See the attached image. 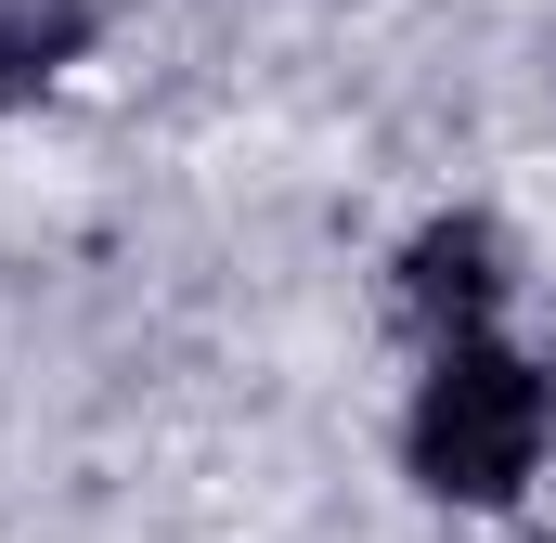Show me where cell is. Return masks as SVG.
Masks as SVG:
<instances>
[{"label": "cell", "mask_w": 556, "mask_h": 543, "mask_svg": "<svg viewBox=\"0 0 556 543\" xmlns=\"http://www.w3.org/2000/svg\"><path fill=\"white\" fill-rule=\"evenodd\" d=\"M544 440H556V376L518 350V337H453L427 350L415 402H402V466H415L427 505H518L544 479Z\"/></svg>", "instance_id": "cell-1"}, {"label": "cell", "mask_w": 556, "mask_h": 543, "mask_svg": "<svg viewBox=\"0 0 556 543\" xmlns=\"http://www.w3.org/2000/svg\"><path fill=\"white\" fill-rule=\"evenodd\" d=\"M518 298V247H505V220L492 207H440L415 247H402V324H415L427 350H453V337H492V311Z\"/></svg>", "instance_id": "cell-2"}, {"label": "cell", "mask_w": 556, "mask_h": 543, "mask_svg": "<svg viewBox=\"0 0 556 543\" xmlns=\"http://www.w3.org/2000/svg\"><path fill=\"white\" fill-rule=\"evenodd\" d=\"M91 52V0H0V91H52Z\"/></svg>", "instance_id": "cell-3"}]
</instances>
